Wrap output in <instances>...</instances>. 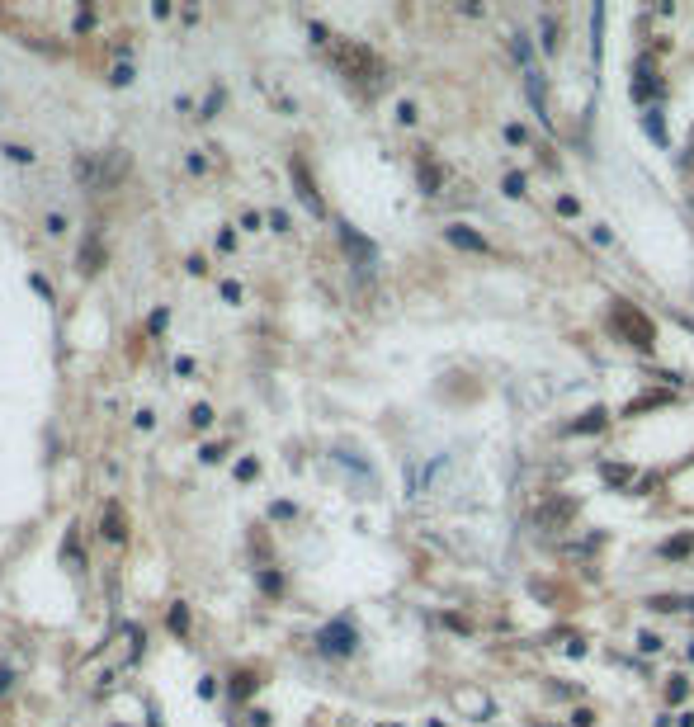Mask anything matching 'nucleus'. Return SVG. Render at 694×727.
<instances>
[{"mask_svg": "<svg viewBox=\"0 0 694 727\" xmlns=\"http://www.w3.org/2000/svg\"><path fill=\"white\" fill-rule=\"evenodd\" d=\"M317 642H321V652H331V657H350L359 637H354V628H350L345 619H336V624H326V628H321V637H317Z\"/></svg>", "mask_w": 694, "mask_h": 727, "instance_id": "obj_3", "label": "nucleus"}, {"mask_svg": "<svg viewBox=\"0 0 694 727\" xmlns=\"http://www.w3.org/2000/svg\"><path fill=\"white\" fill-rule=\"evenodd\" d=\"M194 426H199V430H204V426H213V406H204V402L194 406Z\"/></svg>", "mask_w": 694, "mask_h": 727, "instance_id": "obj_14", "label": "nucleus"}, {"mask_svg": "<svg viewBox=\"0 0 694 727\" xmlns=\"http://www.w3.org/2000/svg\"><path fill=\"white\" fill-rule=\"evenodd\" d=\"M80 269L86 274L100 269V237H86V246H80Z\"/></svg>", "mask_w": 694, "mask_h": 727, "instance_id": "obj_10", "label": "nucleus"}, {"mask_svg": "<svg viewBox=\"0 0 694 727\" xmlns=\"http://www.w3.org/2000/svg\"><path fill=\"white\" fill-rule=\"evenodd\" d=\"M666 699H671V704H680V699H685V680H680V676H671V685H666Z\"/></svg>", "mask_w": 694, "mask_h": 727, "instance_id": "obj_13", "label": "nucleus"}, {"mask_svg": "<svg viewBox=\"0 0 694 727\" xmlns=\"http://www.w3.org/2000/svg\"><path fill=\"white\" fill-rule=\"evenodd\" d=\"M331 62H336L341 71H345V80H354V86H364V90H373V86H383V62H378V52H369L364 43H350V38H331Z\"/></svg>", "mask_w": 694, "mask_h": 727, "instance_id": "obj_1", "label": "nucleus"}, {"mask_svg": "<svg viewBox=\"0 0 694 727\" xmlns=\"http://www.w3.org/2000/svg\"><path fill=\"white\" fill-rule=\"evenodd\" d=\"M100 529H104V539H109V543H123V539H128V520H123V511L114 506V500L104 506V515H100Z\"/></svg>", "mask_w": 694, "mask_h": 727, "instance_id": "obj_6", "label": "nucleus"}, {"mask_svg": "<svg viewBox=\"0 0 694 727\" xmlns=\"http://www.w3.org/2000/svg\"><path fill=\"white\" fill-rule=\"evenodd\" d=\"M341 241H345V250H354V256L364 260V265H373V246H369L364 237H359L354 227H341Z\"/></svg>", "mask_w": 694, "mask_h": 727, "instance_id": "obj_8", "label": "nucleus"}, {"mask_svg": "<svg viewBox=\"0 0 694 727\" xmlns=\"http://www.w3.org/2000/svg\"><path fill=\"white\" fill-rule=\"evenodd\" d=\"M165 624H171V633H184V628H189V605H171Z\"/></svg>", "mask_w": 694, "mask_h": 727, "instance_id": "obj_12", "label": "nucleus"}, {"mask_svg": "<svg viewBox=\"0 0 694 727\" xmlns=\"http://www.w3.org/2000/svg\"><path fill=\"white\" fill-rule=\"evenodd\" d=\"M251 680H256V676H237V685H232V694H241V699H246V694H251Z\"/></svg>", "mask_w": 694, "mask_h": 727, "instance_id": "obj_16", "label": "nucleus"}, {"mask_svg": "<svg viewBox=\"0 0 694 727\" xmlns=\"http://www.w3.org/2000/svg\"><path fill=\"white\" fill-rule=\"evenodd\" d=\"M449 241H454V246H463V250H482V256L491 250V246H487L478 232H468V227H449Z\"/></svg>", "mask_w": 694, "mask_h": 727, "instance_id": "obj_9", "label": "nucleus"}, {"mask_svg": "<svg viewBox=\"0 0 694 727\" xmlns=\"http://www.w3.org/2000/svg\"><path fill=\"white\" fill-rule=\"evenodd\" d=\"M289 171H293V184H298V199L321 217L326 208H321V194H317V184H312V175H308V165H302V161H289Z\"/></svg>", "mask_w": 694, "mask_h": 727, "instance_id": "obj_4", "label": "nucleus"}, {"mask_svg": "<svg viewBox=\"0 0 694 727\" xmlns=\"http://www.w3.org/2000/svg\"><path fill=\"white\" fill-rule=\"evenodd\" d=\"M605 426H609V411H605V406H591L572 430H576V435H595V430H605Z\"/></svg>", "mask_w": 694, "mask_h": 727, "instance_id": "obj_7", "label": "nucleus"}, {"mask_svg": "<svg viewBox=\"0 0 694 727\" xmlns=\"http://www.w3.org/2000/svg\"><path fill=\"white\" fill-rule=\"evenodd\" d=\"M689 553H694V539H689V534H676V539L661 543V557H689Z\"/></svg>", "mask_w": 694, "mask_h": 727, "instance_id": "obj_11", "label": "nucleus"}, {"mask_svg": "<svg viewBox=\"0 0 694 727\" xmlns=\"http://www.w3.org/2000/svg\"><path fill=\"white\" fill-rule=\"evenodd\" d=\"M558 213H563V217H576L581 208H576V199H558Z\"/></svg>", "mask_w": 694, "mask_h": 727, "instance_id": "obj_18", "label": "nucleus"}, {"mask_svg": "<svg viewBox=\"0 0 694 727\" xmlns=\"http://www.w3.org/2000/svg\"><path fill=\"white\" fill-rule=\"evenodd\" d=\"M237 478H241V482H246V478H256V463H251V458H241V463H237Z\"/></svg>", "mask_w": 694, "mask_h": 727, "instance_id": "obj_17", "label": "nucleus"}, {"mask_svg": "<svg viewBox=\"0 0 694 727\" xmlns=\"http://www.w3.org/2000/svg\"><path fill=\"white\" fill-rule=\"evenodd\" d=\"M572 515H576V500H548V506L534 511V520H539L543 529H563Z\"/></svg>", "mask_w": 694, "mask_h": 727, "instance_id": "obj_5", "label": "nucleus"}, {"mask_svg": "<svg viewBox=\"0 0 694 727\" xmlns=\"http://www.w3.org/2000/svg\"><path fill=\"white\" fill-rule=\"evenodd\" d=\"M609 326H615L633 350H652L657 345V326L637 312L633 302H624V298H615V307H609Z\"/></svg>", "mask_w": 694, "mask_h": 727, "instance_id": "obj_2", "label": "nucleus"}, {"mask_svg": "<svg viewBox=\"0 0 694 727\" xmlns=\"http://www.w3.org/2000/svg\"><path fill=\"white\" fill-rule=\"evenodd\" d=\"M506 194H510V199H520V194H524V175H506Z\"/></svg>", "mask_w": 694, "mask_h": 727, "instance_id": "obj_15", "label": "nucleus"}]
</instances>
